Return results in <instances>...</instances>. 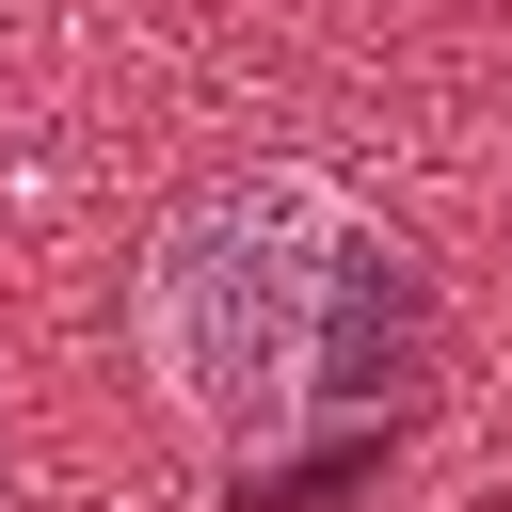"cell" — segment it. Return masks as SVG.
I'll list each match as a JSON object with an SVG mask.
<instances>
[{
	"instance_id": "1",
	"label": "cell",
	"mask_w": 512,
	"mask_h": 512,
	"mask_svg": "<svg viewBox=\"0 0 512 512\" xmlns=\"http://www.w3.org/2000/svg\"><path fill=\"white\" fill-rule=\"evenodd\" d=\"M384 304H400V240L320 160H240V176L176 192L128 256V352H144L160 416L224 464H256L320 400H352Z\"/></svg>"
}]
</instances>
